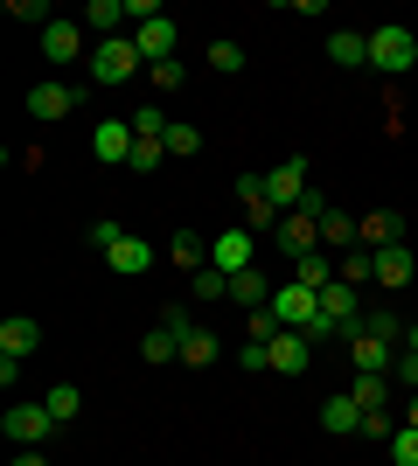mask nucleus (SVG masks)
<instances>
[{
  "label": "nucleus",
  "instance_id": "nucleus-1",
  "mask_svg": "<svg viewBox=\"0 0 418 466\" xmlns=\"http://www.w3.org/2000/svg\"><path fill=\"white\" fill-rule=\"evenodd\" d=\"M328 209H335V202H328L321 188H307V202H300V209L272 230V251H286V265L307 258V251H321V216H328Z\"/></svg>",
  "mask_w": 418,
  "mask_h": 466
},
{
  "label": "nucleus",
  "instance_id": "nucleus-2",
  "mask_svg": "<svg viewBox=\"0 0 418 466\" xmlns=\"http://www.w3.org/2000/svg\"><path fill=\"white\" fill-rule=\"evenodd\" d=\"M91 244L105 251V265H112L119 279H147V272L160 265L154 244H139V237H133V230H119V223H91Z\"/></svg>",
  "mask_w": 418,
  "mask_h": 466
},
{
  "label": "nucleus",
  "instance_id": "nucleus-3",
  "mask_svg": "<svg viewBox=\"0 0 418 466\" xmlns=\"http://www.w3.org/2000/svg\"><path fill=\"white\" fill-rule=\"evenodd\" d=\"M412 63H418V35L404 21H377V28H370V70H377V77H404Z\"/></svg>",
  "mask_w": 418,
  "mask_h": 466
},
{
  "label": "nucleus",
  "instance_id": "nucleus-4",
  "mask_svg": "<svg viewBox=\"0 0 418 466\" xmlns=\"http://www.w3.org/2000/svg\"><path fill=\"white\" fill-rule=\"evenodd\" d=\"M133 77H147V56H139L133 35H112V42H98V49H91V84H98V91L133 84Z\"/></svg>",
  "mask_w": 418,
  "mask_h": 466
},
{
  "label": "nucleus",
  "instance_id": "nucleus-5",
  "mask_svg": "<svg viewBox=\"0 0 418 466\" xmlns=\"http://www.w3.org/2000/svg\"><path fill=\"white\" fill-rule=\"evenodd\" d=\"M342 349H349V370L356 376H391L398 370V341H383V334H370V328H349Z\"/></svg>",
  "mask_w": 418,
  "mask_h": 466
},
{
  "label": "nucleus",
  "instance_id": "nucleus-6",
  "mask_svg": "<svg viewBox=\"0 0 418 466\" xmlns=\"http://www.w3.org/2000/svg\"><path fill=\"white\" fill-rule=\"evenodd\" d=\"M209 265H217L223 279L251 272V265H259V230H244V223H230V230H217V237H209Z\"/></svg>",
  "mask_w": 418,
  "mask_h": 466
},
{
  "label": "nucleus",
  "instance_id": "nucleus-7",
  "mask_svg": "<svg viewBox=\"0 0 418 466\" xmlns=\"http://www.w3.org/2000/svg\"><path fill=\"white\" fill-rule=\"evenodd\" d=\"M70 112H84V84L49 77V84L28 91V118H36V126H56V118H70Z\"/></svg>",
  "mask_w": 418,
  "mask_h": 466
},
{
  "label": "nucleus",
  "instance_id": "nucleus-8",
  "mask_svg": "<svg viewBox=\"0 0 418 466\" xmlns=\"http://www.w3.org/2000/svg\"><path fill=\"white\" fill-rule=\"evenodd\" d=\"M272 313H279V328H314L321 320V292L314 286H300V279H279V292H272Z\"/></svg>",
  "mask_w": 418,
  "mask_h": 466
},
{
  "label": "nucleus",
  "instance_id": "nucleus-9",
  "mask_svg": "<svg viewBox=\"0 0 418 466\" xmlns=\"http://www.w3.org/2000/svg\"><path fill=\"white\" fill-rule=\"evenodd\" d=\"M91 49H98V42H91V28H84V21H49V28H42V56L56 63V70H70V63L91 56Z\"/></svg>",
  "mask_w": 418,
  "mask_h": 466
},
{
  "label": "nucleus",
  "instance_id": "nucleus-10",
  "mask_svg": "<svg viewBox=\"0 0 418 466\" xmlns=\"http://www.w3.org/2000/svg\"><path fill=\"white\" fill-rule=\"evenodd\" d=\"M238 202H244V230H259L265 244H272V230L286 216H279V202L265 195V175H238Z\"/></svg>",
  "mask_w": 418,
  "mask_h": 466
},
{
  "label": "nucleus",
  "instance_id": "nucleus-11",
  "mask_svg": "<svg viewBox=\"0 0 418 466\" xmlns=\"http://www.w3.org/2000/svg\"><path fill=\"white\" fill-rule=\"evenodd\" d=\"M0 431H7L15 452H28V446H42V439L56 431V418H49V404H15L7 418H0Z\"/></svg>",
  "mask_w": 418,
  "mask_h": 466
},
{
  "label": "nucleus",
  "instance_id": "nucleus-12",
  "mask_svg": "<svg viewBox=\"0 0 418 466\" xmlns=\"http://www.w3.org/2000/svg\"><path fill=\"white\" fill-rule=\"evenodd\" d=\"M91 160L98 167H126L133 160V118H98L91 126Z\"/></svg>",
  "mask_w": 418,
  "mask_h": 466
},
{
  "label": "nucleus",
  "instance_id": "nucleus-13",
  "mask_svg": "<svg viewBox=\"0 0 418 466\" xmlns=\"http://www.w3.org/2000/svg\"><path fill=\"white\" fill-rule=\"evenodd\" d=\"M133 42H139V56H147V70H154V63H175L181 56V21L160 15V21H147V28H133Z\"/></svg>",
  "mask_w": 418,
  "mask_h": 466
},
{
  "label": "nucleus",
  "instance_id": "nucleus-14",
  "mask_svg": "<svg viewBox=\"0 0 418 466\" xmlns=\"http://www.w3.org/2000/svg\"><path fill=\"white\" fill-rule=\"evenodd\" d=\"M265 195H272V202H279V216H293L300 209V202H307V160H279V167H272V175H265Z\"/></svg>",
  "mask_w": 418,
  "mask_h": 466
},
{
  "label": "nucleus",
  "instance_id": "nucleus-15",
  "mask_svg": "<svg viewBox=\"0 0 418 466\" xmlns=\"http://www.w3.org/2000/svg\"><path fill=\"white\" fill-rule=\"evenodd\" d=\"M272 370L279 376H307V370H314V341H307L300 328H279L272 334Z\"/></svg>",
  "mask_w": 418,
  "mask_h": 466
},
{
  "label": "nucleus",
  "instance_id": "nucleus-16",
  "mask_svg": "<svg viewBox=\"0 0 418 466\" xmlns=\"http://www.w3.org/2000/svg\"><path fill=\"white\" fill-rule=\"evenodd\" d=\"M160 258H168V265H181V272L196 279L202 265H209V237H202V230H189V223H181V230L168 237V251H160Z\"/></svg>",
  "mask_w": 418,
  "mask_h": 466
},
{
  "label": "nucleus",
  "instance_id": "nucleus-17",
  "mask_svg": "<svg viewBox=\"0 0 418 466\" xmlns=\"http://www.w3.org/2000/svg\"><path fill=\"white\" fill-rule=\"evenodd\" d=\"M356 237H362V251L404 244V216H398V209H370V216H356Z\"/></svg>",
  "mask_w": 418,
  "mask_h": 466
},
{
  "label": "nucleus",
  "instance_id": "nucleus-18",
  "mask_svg": "<svg viewBox=\"0 0 418 466\" xmlns=\"http://www.w3.org/2000/svg\"><path fill=\"white\" fill-rule=\"evenodd\" d=\"M412 272H418L412 244H383V251H377V286L383 292H404V286H412Z\"/></svg>",
  "mask_w": 418,
  "mask_h": 466
},
{
  "label": "nucleus",
  "instance_id": "nucleus-19",
  "mask_svg": "<svg viewBox=\"0 0 418 466\" xmlns=\"http://www.w3.org/2000/svg\"><path fill=\"white\" fill-rule=\"evenodd\" d=\"M36 349H42V328L28 320V313H7V320H0V355H15V362H28Z\"/></svg>",
  "mask_w": 418,
  "mask_h": 466
},
{
  "label": "nucleus",
  "instance_id": "nucleus-20",
  "mask_svg": "<svg viewBox=\"0 0 418 466\" xmlns=\"http://www.w3.org/2000/svg\"><path fill=\"white\" fill-rule=\"evenodd\" d=\"M328 56H335L342 70H370V28H335V35H328Z\"/></svg>",
  "mask_w": 418,
  "mask_h": 466
},
{
  "label": "nucleus",
  "instance_id": "nucleus-21",
  "mask_svg": "<svg viewBox=\"0 0 418 466\" xmlns=\"http://www.w3.org/2000/svg\"><path fill=\"white\" fill-rule=\"evenodd\" d=\"M321 431H328V439H349V431H362V404L349 397V390L321 404Z\"/></svg>",
  "mask_w": 418,
  "mask_h": 466
},
{
  "label": "nucleus",
  "instance_id": "nucleus-22",
  "mask_svg": "<svg viewBox=\"0 0 418 466\" xmlns=\"http://www.w3.org/2000/svg\"><path fill=\"white\" fill-rule=\"evenodd\" d=\"M321 251H335V258L362 251V237H356V216H342V209H328V216H321Z\"/></svg>",
  "mask_w": 418,
  "mask_h": 466
},
{
  "label": "nucleus",
  "instance_id": "nucleus-23",
  "mask_svg": "<svg viewBox=\"0 0 418 466\" xmlns=\"http://www.w3.org/2000/svg\"><path fill=\"white\" fill-rule=\"evenodd\" d=\"M77 21H84V28H91L98 42H112V35H126V0H91Z\"/></svg>",
  "mask_w": 418,
  "mask_h": 466
},
{
  "label": "nucleus",
  "instance_id": "nucleus-24",
  "mask_svg": "<svg viewBox=\"0 0 418 466\" xmlns=\"http://www.w3.org/2000/svg\"><path fill=\"white\" fill-rule=\"evenodd\" d=\"M293 279H300V286H335V279H342V258L335 251H307V258H293Z\"/></svg>",
  "mask_w": 418,
  "mask_h": 466
},
{
  "label": "nucleus",
  "instance_id": "nucleus-25",
  "mask_svg": "<svg viewBox=\"0 0 418 466\" xmlns=\"http://www.w3.org/2000/svg\"><path fill=\"white\" fill-rule=\"evenodd\" d=\"M272 292H279V286H272V279L259 272V265H251V272H238V279H230V299H238L244 313H259V307H272Z\"/></svg>",
  "mask_w": 418,
  "mask_h": 466
},
{
  "label": "nucleus",
  "instance_id": "nucleus-26",
  "mask_svg": "<svg viewBox=\"0 0 418 466\" xmlns=\"http://www.w3.org/2000/svg\"><path fill=\"white\" fill-rule=\"evenodd\" d=\"M349 397H356L362 410H391V397H398V383H391V376H356V383H349Z\"/></svg>",
  "mask_w": 418,
  "mask_h": 466
},
{
  "label": "nucleus",
  "instance_id": "nucleus-27",
  "mask_svg": "<svg viewBox=\"0 0 418 466\" xmlns=\"http://www.w3.org/2000/svg\"><path fill=\"white\" fill-rule=\"evenodd\" d=\"M217 355H223V341H217V334H209V328H196V334H189V341H181V370H209Z\"/></svg>",
  "mask_w": 418,
  "mask_h": 466
},
{
  "label": "nucleus",
  "instance_id": "nucleus-28",
  "mask_svg": "<svg viewBox=\"0 0 418 466\" xmlns=\"http://www.w3.org/2000/svg\"><path fill=\"white\" fill-rule=\"evenodd\" d=\"M139 362H154V370H160V362H181V341L168 328H147V334H139Z\"/></svg>",
  "mask_w": 418,
  "mask_h": 466
},
{
  "label": "nucleus",
  "instance_id": "nucleus-29",
  "mask_svg": "<svg viewBox=\"0 0 418 466\" xmlns=\"http://www.w3.org/2000/svg\"><path fill=\"white\" fill-rule=\"evenodd\" d=\"M42 404H49V418H56V425H70V418L84 410V390H77V383H56L49 397H42Z\"/></svg>",
  "mask_w": 418,
  "mask_h": 466
},
{
  "label": "nucleus",
  "instance_id": "nucleus-30",
  "mask_svg": "<svg viewBox=\"0 0 418 466\" xmlns=\"http://www.w3.org/2000/svg\"><path fill=\"white\" fill-rule=\"evenodd\" d=\"M160 147H168V160H196V154H202V133H196V126H181V118H175Z\"/></svg>",
  "mask_w": 418,
  "mask_h": 466
},
{
  "label": "nucleus",
  "instance_id": "nucleus-31",
  "mask_svg": "<svg viewBox=\"0 0 418 466\" xmlns=\"http://www.w3.org/2000/svg\"><path fill=\"white\" fill-rule=\"evenodd\" d=\"M342 279H349V286H377V251H349V258H342Z\"/></svg>",
  "mask_w": 418,
  "mask_h": 466
},
{
  "label": "nucleus",
  "instance_id": "nucleus-32",
  "mask_svg": "<svg viewBox=\"0 0 418 466\" xmlns=\"http://www.w3.org/2000/svg\"><path fill=\"white\" fill-rule=\"evenodd\" d=\"M168 126H175V118L160 112V105H139L133 112V139H168Z\"/></svg>",
  "mask_w": 418,
  "mask_h": 466
},
{
  "label": "nucleus",
  "instance_id": "nucleus-33",
  "mask_svg": "<svg viewBox=\"0 0 418 466\" xmlns=\"http://www.w3.org/2000/svg\"><path fill=\"white\" fill-rule=\"evenodd\" d=\"M154 328H168V334H175V341H189V334H196V313L181 307V299H168V307H160V320H154Z\"/></svg>",
  "mask_w": 418,
  "mask_h": 466
},
{
  "label": "nucleus",
  "instance_id": "nucleus-34",
  "mask_svg": "<svg viewBox=\"0 0 418 466\" xmlns=\"http://www.w3.org/2000/svg\"><path fill=\"white\" fill-rule=\"evenodd\" d=\"M362 328H370V334H383V341H404L398 307H370V313H362Z\"/></svg>",
  "mask_w": 418,
  "mask_h": 466
},
{
  "label": "nucleus",
  "instance_id": "nucleus-35",
  "mask_svg": "<svg viewBox=\"0 0 418 466\" xmlns=\"http://www.w3.org/2000/svg\"><path fill=\"white\" fill-rule=\"evenodd\" d=\"M189 292H196V299H230V279H223L217 265H202V272L189 279Z\"/></svg>",
  "mask_w": 418,
  "mask_h": 466
},
{
  "label": "nucleus",
  "instance_id": "nucleus-36",
  "mask_svg": "<svg viewBox=\"0 0 418 466\" xmlns=\"http://www.w3.org/2000/svg\"><path fill=\"white\" fill-rule=\"evenodd\" d=\"M209 70H217V77H238V70H244V49H238V42H209Z\"/></svg>",
  "mask_w": 418,
  "mask_h": 466
},
{
  "label": "nucleus",
  "instance_id": "nucleus-37",
  "mask_svg": "<svg viewBox=\"0 0 418 466\" xmlns=\"http://www.w3.org/2000/svg\"><path fill=\"white\" fill-rule=\"evenodd\" d=\"M160 160H168V147H160V139H133V160H126V167H133V175H154Z\"/></svg>",
  "mask_w": 418,
  "mask_h": 466
},
{
  "label": "nucleus",
  "instance_id": "nucleus-38",
  "mask_svg": "<svg viewBox=\"0 0 418 466\" xmlns=\"http://www.w3.org/2000/svg\"><path fill=\"white\" fill-rule=\"evenodd\" d=\"M147 84H154L160 97H168V91H181V84H189V70H181V56H175V63H154V70H147Z\"/></svg>",
  "mask_w": 418,
  "mask_h": 466
},
{
  "label": "nucleus",
  "instance_id": "nucleus-39",
  "mask_svg": "<svg viewBox=\"0 0 418 466\" xmlns=\"http://www.w3.org/2000/svg\"><path fill=\"white\" fill-rule=\"evenodd\" d=\"M391 460H398V466H418V425H398V431H391Z\"/></svg>",
  "mask_w": 418,
  "mask_h": 466
},
{
  "label": "nucleus",
  "instance_id": "nucleus-40",
  "mask_svg": "<svg viewBox=\"0 0 418 466\" xmlns=\"http://www.w3.org/2000/svg\"><path fill=\"white\" fill-rule=\"evenodd\" d=\"M238 370H251V376L272 370V349H265V341H244V349H238Z\"/></svg>",
  "mask_w": 418,
  "mask_h": 466
},
{
  "label": "nucleus",
  "instance_id": "nucleus-41",
  "mask_svg": "<svg viewBox=\"0 0 418 466\" xmlns=\"http://www.w3.org/2000/svg\"><path fill=\"white\" fill-rule=\"evenodd\" d=\"M391 431H398L391 410H362V439H383V446H391Z\"/></svg>",
  "mask_w": 418,
  "mask_h": 466
},
{
  "label": "nucleus",
  "instance_id": "nucleus-42",
  "mask_svg": "<svg viewBox=\"0 0 418 466\" xmlns=\"http://www.w3.org/2000/svg\"><path fill=\"white\" fill-rule=\"evenodd\" d=\"M7 15H15V21H42V28H49V0H15Z\"/></svg>",
  "mask_w": 418,
  "mask_h": 466
},
{
  "label": "nucleus",
  "instance_id": "nucleus-43",
  "mask_svg": "<svg viewBox=\"0 0 418 466\" xmlns=\"http://www.w3.org/2000/svg\"><path fill=\"white\" fill-rule=\"evenodd\" d=\"M15 466H56V460H49L42 446H28V452H15Z\"/></svg>",
  "mask_w": 418,
  "mask_h": 466
},
{
  "label": "nucleus",
  "instance_id": "nucleus-44",
  "mask_svg": "<svg viewBox=\"0 0 418 466\" xmlns=\"http://www.w3.org/2000/svg\"><path fill=\"white\" fill-rule=\"evenodd\" d=\"M404 425H418V390H412V397H404Z\"/></svg>",
  "mask_w": 418,
  "mask_h": 466
}]
</instances>
